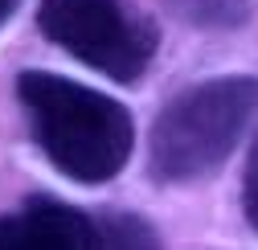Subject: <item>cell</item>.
<instances>
[{
	"label": "cell",
	"mask_w": 258,
	"mask_h": 250,
	"mask_svg": "<svg viewBox=\"0 0 258 250\" xmlns=\"http://www.w3.org/2000/svg\"><path fill=\"white\" fill-rule=\"evenodd\" d=\"M17 103L37 152L74 184H107L132 160V111L103 90L53 70H21Z\"/></svg>",
	"instance_id": "cell-1"
},
{
	"label": "cell",
	"mask_w": 258,
	"mask_h": 250,
	"mask_svg": "<svg viewBox=\"0 0 258 250\" xmlns=\"http://www.w3.org/2000/svg\"><path fill=\"white\" fill-rule=\"evenodd\" d=\"M258 119V74H221L184 86L164 103L148 136V176L156 184L209 180Z\"/></svg>",
	"instance_id": "cell-2"
},
{
	"label": "cell",
	"mask_w": 258,
	"mask_h": 250,
	"mask_svg": "<svg viewBox=\"0 0 258 250\" xmlns=\"http://www.w3.org/2000/svg\"><path fill=\"white\" fill-rule=\"evenodd\" d=\"M37 29L82 66L123 86H136L160 49V29L136 0H41Z\"/></svg>",
	"instance_id": "cell-3"
},
{
	"label": "cell",
	"mask_w": 258,
	"mask_h": 250,
	"mask_svg": "<svg viewBox=\"0 0 258 250\" xmlns=\"http://www.w3.org/2000/svg\"><path fill=\"white\" fill-rule=\"evenodd\" d=\"M0 250H107V238L99 213L37 193L0 213Z\"/></svg>",
	"instance_id": "cell-4"
},
{
	"label": "cell",
	"mask_w": 258,
	"mask_h": 250,
	"mask_svg": "<svg viewBox=\"0 0 258 250\" xmlns=\"http://www.w3.org/2000/svg\"><path fill=\"white\" fill-rule=\"evenodd\" d=\"M99 226H103L107 250H156V230L136 213L107 209V213H99Z\"/></svg>",
	"instance_id": "cell-5"
},
{
	"label": "cell",
	"mask_w": 258,
	"mask_h": 250,
	"mask_svg": "<svg viewBox=\"0 0 258 250\" xmlns=\"http://www.w3.org/2000/svg\"><path fill=\"white\" fill-rule=\"evenodd\" d=\"M176 9V17L197 21V25H238L246 21V5L242 0H168Z\"/></svg>",
	"instance_id": "cell-6"
},
{
	"label": "cell",
	"mask_w": 258,
	"mask_h": 250,
	"mask_svg": "<svg viewBox=\"0 0 258 250\" xmlns=\"http://www.w3.org/2000/svg\"><path fill=\"white\" fill-rule=\"evenodd\" d=\"M242 213H246V226L258 234V136H254L250 156H246V176H242Z\"/></svg>",
	"instance_id": "cell-7"
},
{
	"label": "cell",
	"mask_w": 258,
	"mask_h": 250,
	"mask_svg": "<svg viewBox=\"0 0 258 250\" xmlns=\"http://www.w3.org/2000/svg\"><path fill=\"white\" fill-rule=\"evenodd\" d=\"M17 9H21V0H0V29L13 21V13H17Z\"/></svg>",
	"instance_id": "cell-8"
}]
</instances>
